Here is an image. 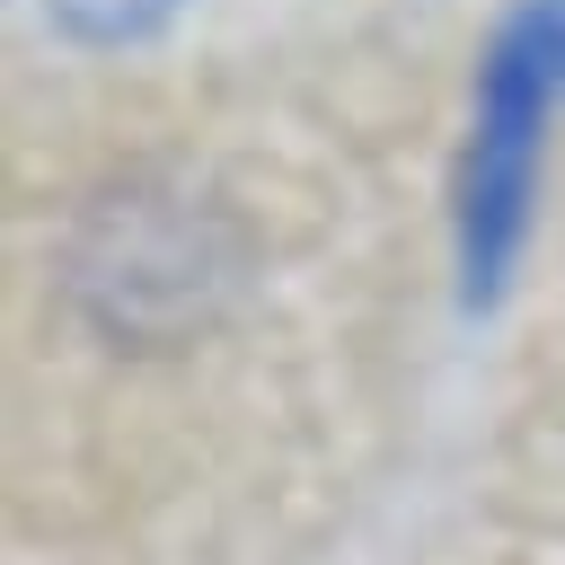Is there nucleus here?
<instances>
[{"label":"nucleus","instance_id":"1","mask_svg":"<svg viewBox=\"0 0 565 565\" xmlns=\"http://www.w3.org/2000/svg\"><path fill=\"white\" fill-rule=\"evenodd\" d=\"M247 274L238 221L185 177H115L79 203L62 238V282L115 344H185L203 335Z\"/></svg>","mask_w":565,"mask_h":565},{"label":"nucleus","instance_id":"3","mask_svg":"<svg viewBox=\"0 0 565 565\" xmlns=\"http://www.w3.org/2000/svg\"><path fill=\"white\" fill-rule=\"evenodd\" d=\"M185 0H44V18L71 35V44H97V53H124V44H150Z\"/></svg>","mask_w":565,"mask_h":565},{"label":"nucleus","instance_id":"2","mask_svg":"<svg viewBox=\"0 0 565 565\" xmlns=\"http://www.w3.org/2000/svg\"><path fill=\"white\" fill-rule=\"evenodd\" d=\"M556 97H565V79H556V0H512L503 26L477 53L459 185H450L468 291H494L503 265L521 256L530 194H539V150H547V106Z\"/></svg>","mask_w":565,"mask_h":565},{"label":"nucleus","instance_id":"4","mask_svg":"<svg viewBox=\"0 0 565 565\" xmlns=\"http://www.w3.org/2000/svg\"><path fill=\"white\" fill-rule=\"evenodd\" d=\"M556 79H565V0H556Z\"/></svg>","mask_w":565,"mask_h":565}]
</instances>
